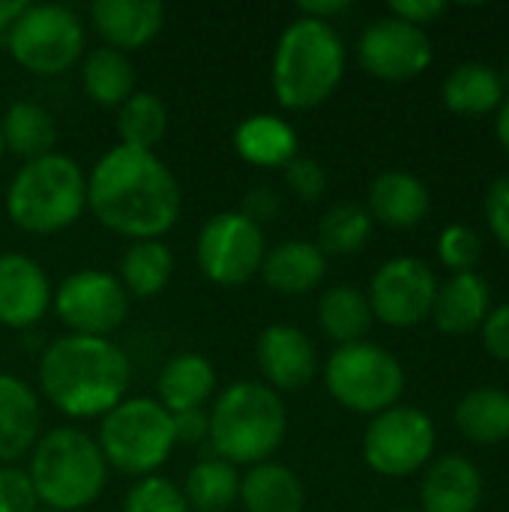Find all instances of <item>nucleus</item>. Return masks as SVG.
Listing matches in <instances>:
<instances>
[{
    "mask_svg": "<svg viewBox=\"0 0 509 512\" xmlns=\"http://www.w3.org/2000/svg\"><path fill=\"white\" fill-rule=\"evenodd\" d=\"M174 276V252L165 240H135L120 255L117 279L129 297H156Z\"/></svg>",
    "mask_w": 509,
    "mask_h": 512,
    "instance_id": "obj_28",
    "label": "nucleus"
},
{
    "mask_svg": "<svg viewBox=\"0 0 509 512\" xmlns=\"http://www.w3.org/2000/svg\"><path fill=\"white\" fill-rule=\"evenodd\" d=\"M51 279L42 264L24 252H0V324L30 330L51 312Z\"/></svg>",
    "mask_w": 509,
    "mask_h": 512,
    "instance_id": "obj_15",
    "label": "nucleus"
},
{
    "mask_svg": "<svg viewBox=\"0 0 509 512\" xmlns=\"http://www.w3.org/2000/svg\"><path fill=\"white\" fill-rule=\"evenodd\" d=\"M444 12H447L444 0H393L390 3V15H396L408 24H417V27L435 21Z\"/></svg>",
    "mask_w": 509,
    "mask_h": 512,
    "instance_id": "obj_43",
    "label": "nucleus"
},
{
    "mask_svg": "<svg viewBox=\"0 0 509 512\" xmlns=\"http://www.w3.org/2000/svg\"><path fill=\"white\" fill-rule=\"evenodd\" d=\"M264 255V228L246 219L240 210H222L210 216L195 243V261L204 279L219 288H240L258 276Z\"/></svg>",
    "mask_w": 509,
    "mask_h": 512,
    "instance_id": "obj_10",
    "label": "nucleus"
},
{
    "mask_svg": "<svg viewBox=\"0 0 509 512\" xmlns=\"http://www.w3.org/2000/svg\"><path fill=\"white\" fill-rule=\"evenodd\" d=\"M429 213V189L408 171H387L369 186V216L387 228H414Z\"/></svg>",
    "mask_w": 509,
    "mask_h": 512,
    "instance_id": "obj_24",
    "label": "nucleus"
},
{
    "mask_svg": "<svg viewBox=\"0 0 509 512\" xmlns=\"http://www.w3.org/2000/svg\"><path fill=\"white\" fill-rule=\"evenodd\" d=\"M240 504L246 512H303L306 489L288 465L270 459L240 477Z\"/></svg>",
    "mask_w": 509,
    "mask_h": 512,
    "instance_id": "obj_25",
    "label": "nucleus"
},
{
    "mask_svg": "<svg viewBox=\"0 0 509 512\" xmlns=\"http://www.w3.org/2000/svg\"><path fill=\"white\" fill-rule=\"evenodd\" d=\"M348 9H351V0H303L300 3V15L315 18V21H327V24Z\"/></svg>",
    "mask_w": 509,
    "mask_h": 512,
    "instance_id": "obj_44",
    "label": "nucleus"
},
{
    "mask_svg": "<svg viewBox=\"0 0 509 512\" xmlns=\"http://www.w3.org/2000/svg\"><path fill=\"white\" fill-rule=\"evenodd\" d=\"M132 366L114 339L57 336L39 357L42 396L72 420H102L126 399Z\"/></svg>",
    "mask_w": 509,
    "mask_h": 512,
    "instance_id": "obj_2",
    "label": "nucleus"
},
{
    "mask_svg": "<svg viewBox=\"0 0 509 512\" xmlns=\"http://www.w3.org/2000/svg\"><path fill=\"white\" fill-rule=\"evenodd\" d=\"M258 273L270 291L285 297H303L324 282L327 255L309 240H282L267 249Z\"/></svg>",
    "mask_w": 509,
    "mask_h": 512,
    "instance_id": "obj_19",
    "label": "nucleus"
},
{
    "mask_svg": "<svg viewBox=\"0 0 509 512\" xmlns=\"http://www.w3.org/2000/svg\"><path fill=\"white\" fill-rule=\"evenodd\" d=\"M42 435V405L36 390L18 375L0 372V465L30 456Z\"/></svg>",
    "mask_w": 509,
    "mask_h": 512,
    "instance_id": "obj_18",
    "label": "nucleus"
},
{
    "mask_svg": "<svg viewBox=\"0 0 509 512\" xmlns=\"http://www.w3.org/2000/svg\"><path fill=\"white\" fill-rule=\"evenodd\" d=\"M3 39L9 57L33 75H63L84 54V24L63 3H27Z\"/></svg>",
    "mask_w": 509,
    "mask_h": 512,
    "instance_id": "obj_9",
    "label": "nucleus"
},
{
    "mask_svg": "<svg viewBox=\"0 0 509 512\" xmlns=\"http://www.w3.org/2000/svg\"><path fill=\"white\" fill-rule=\"evenodd\" d=\"M324 384L330 396L354 414H381L393 408L405 390V372L399 360L372 342L339 345L327 366Z\"/></svg>",
    "mask_w": 509,
    "mask_h": 512,
    "instance_id": "obj_8",
    "label": "nucleus"
},
{
    "mask_svg": "<svg viewBox=\"0 0 509 512\" xmlns=\"http://www.w3.org/2000/svg\"><path fill=\"white\" fill-rule=\"evenodd\" d=\"M27 9L24 0H0V39L9 33V27L15 24V18Z\"/></svg>",
    "mask_w": 509,
    "mask_h": 512,
    "instance_id": "obj_45",
    "label": "nucleus"
},
{
    "mask_svg": "<svg viewBox=\"0 0 509 512\" xmlns=\"http://www.w3.org/2000/svg\"><path fill=\"white\" fill-rule=\"evenodd\" d=\"M87 207L111 234L162 240L180 219L183 192L156 153L114 144L87 174Z\"/></svg>",
    "mask_w": 509,
    "mask_h": 512,
    "instance_id": "obj_1",
    "label": "nucleus"
},
{
    "mask_svg": "<svg viewBox=\"0 0 509 512\" xmlns=\"http://www.w3.org/2000/svg\"><path fill=\"white\" fill-rule=\"evenodd\" d=\"M438 255H441V261L450 270H456V273H474V264L483 255V243H480L477 231H471L465 225H450V228L441 231Z\"/></svg>",
    "mask_w": 509,
    "mask_h": 512,
    "instance_id": "obj_36",
    "label": "nucleus"
},
{
    "mask_svg": "<svg viewBox=\"0 0 509 512\" xmlns=\"http://www.w3.org/2000/svg\"><path fill=\"white\" fill-rule=\"evenodd\" d=\"M483 345L495 360L509 363V303L489 312V318L483 321Z\"/></svg>",
    "mask_w": 509,
    "mask_h": 512,
    "instance_id": "obj_40",
    "label": "nucleus"
},
{
    "mask_svg": "<svg viewBox=\"0 0 509 512\" xmlns=\"http://www.w3.org/2000/svg\"><path fill=\"white\" fill-rule=\"evenodd\" d=\"M504 102L501 75L486 63H462L444 81V105L456 114H489Z\"/></svg>",
    "mask_w": 509,
    "mask_h": 512,
    "instance_id": "obj_31",
    "label": "nucleus"
},
{
    "mask_svg": "<svg viewBox=\"0 0 509 512\" xmlns=\"http://www.w3.org/2000/svg\"><path fill=\"white\" fill-rule=\"evenodd\" d=\"M438 279L420 258H390L378 267L369 285L372 315L390 327H414L432 315Z\"/></svg>",
    "mask_w": 509,
    "mask_h": 512,
    "instance_id": "obj_13",
    "label": "nucleus"
},
{
    "mask_svg": "<svg viewBox=\"0 0 509 512\" xmlns=\"http://www.w3.org/2000/svg\"><path fill=\"white\" fill-rule=\"evenodd\" d=\"M96 444L108 468L126 477L156 474L174 450L171 414L150 396H126L99 420Z\"/></svg>",
    "mask_w": 509,
    "mask_h": 512,
    "instance_id": "obj_7",
    "label": "nucleus"
},
{
    "mask_svg": "<svg viewBox=\"0 0 509 512\" xmlns=\"http://www.w3.org/2000/svg\"><path fill=\"white\" fill-rule=\"evenodd\" d=\"M420 501L426 512H477L483 477L465 456H441L423 477Z\"/></svg>",
    "mask_w": 509,
    "mask_h": 512,
    "instance_id": "obj_20",
    "label": "nucleus"
},
{
    "mask_svg": "<svg viewBox=\"0 0 509 512\" xmlns=\"http://www.w3.org/2000/svg\"><path fill=\"white\" fill-rule=\"evenodd\" d=\"M396 512H411V510H396Z\"/></svg>",
    "mask_w": 509,
    "mask_h": 512,
    "instance_id": "obj_48",
    "label": "nucleus"
},
{
    "mask_svg": "<svg viewBox=\"0 0 509 512\" xmlns=\"http://www.w3.org/2000/svg\"><path fill=\"white\" fill-rule=\"evenodd\" d=\"M24 471L36 489L39 507L54 512L87 510L108 483V465L96 438L75 426L42 432Z\"/></svg>",
    "mask_w": 509,
    "mask_h": 512,
    "instance_id": "obj_5",
    "label": "nucleus"
},
{
    "mask_svg": "<svg viewBox=\"0 0 509 512\" xmlns=\"http://www.w3.org/2000/svg\"><path fill=\"white\" fill-rule=\"evenodd\" d=\"M435 450V426L429 414L411 405H393L369 423L363 435V459L381 477L417 474Z\"/></svg>",
    "mask_w": 509,
    "mask_h": 512,
    "instance_id": "obj_12",
    "label": "nucleus"
},
{
    "mask_svg": "<svg viewBox=\"0 0 509 512\" xmlns=\"http://www.w3.org/2000/svg\"><path fill=\"white\" fill-rule=\"evenodd\" d=\"M372 216L360 204H336L318 222V249L324 255H354L369 243Z\"/></svg>",
    "mask_w": 509,
    "mask_h": 512,
    "instance_id": "obj_34",
    "label": "nucleus"
},
{
    "mask_svg": "<svg viewBox=\"0 0 509 512\" xmlns=\"http://www.w3.org/2000/svg\"><path fill=\"white\" fill-rule=\"evenodd\" d=\"M210 414V447L216 459L240 465H261L285 444L288 408L276 390L264 381H234L228 384Z\"/></svg>",
    "mask_w": 509,
    "mask_h": 512,
    "instance_id": "obj_4",
    "label": "nucleus"
},
{
    "mask_svg": "<svg viewBox=\"0 0 509 512\" xmlns=\"http://www.w3.org/2000/svg\"><path fill=\"white\" fill-rule=\"evenodd\" d=\"M183 498L192 512H228L240 504V471L216 456L198 459L186 471Z\"/></svg>",
    "mask_w": 509,
    "mask_h": 512,
    "instance_id": "obj_29",
    "label": "nucleus"
},
{
    "mask_svg": "<svg viewBox=\"0 0 509 512\" xmlns=\"http://www.w3.org/2000/svg\"><path fill=\"white\" fill-rule=\"evenodd\" d=\"M498 138H501L504 150L509 153V96L504 99V105H501V114H498Z\"/></svg>",
    "mask_w": 509,
    "mask_h": 512,
    "instance_id": "obj_46",
    "label": "nucleus"
},
{
    "mask_svg": "<svg viewBox=\"0 0 509 512\" xmlns=\"http://www.w3.org/2000/svg\"><path fill=\"white\" fill-rule=\"evenodd\" d=\"M240 213L264 228L267 222H273L279 216V195L270 186H252L240 201Z\"/></svg>",
    "mask_w": 509,
    "mask_h": 512,
    "instance_id": "obj_41",
    "label": "nucleus"
},
{
    "mask_svg": "<svg viewBox=\"0 0 509 512\" xmlns=\"http://www.w3.org/2000/svg\"><path fill=\"white\" fill-rule=\"evenodd\" d=\"M213 390H216V369L198 351L174 354L171 360H165V366L159 369V378H156V393H159L156 402L168 414L204 408L207 399L213 396Z\"/></svg>",
    "mask_w": 509,
    "mask_h": 512,
    "instance_id": "obj_21",
    "label": "nucleus"
},
{
    "mask_svg": "<svg viewBox=\"0 0 509 512\" xmlns=\"http://www.w3.org/2000/svg\"><path fill=\"white\" fill-rule=\"evenodd\" d=\"M81 87L102 108H120L135 93V66L129 54L99 45L81 63Z\"/></svg>",
    "mask_w": 509,
    "mask_h": 512,
    "instance_id": "obj_27",
    "label": "nucleus"
},
{
    "mask_svg": "<svg viewBox=\"0 0 509 512\" xmlns=\"http://www.w3.org/2000/svg\"><path fill=\"white\" fill-rule=\"evenodd\" d=\"M357 60L372 78L408 81L432 63V39L423 27L387 15L363 30L357 42Z\"/></svg>",
    "mask_w": 509,
    "mask_h": 512,
    "instance_id": "obj_14",
    "label": "nucleus"
},
{
    "mask_svg": "<svg viewBox=\"0 0 509 512\" xmlns=\"http://www.w3.org/2000/svg\"><path fill=\"white\" fill-rule=\"evenodd\" d=\"M255 360L270 390H303L318 372L312 339L294 324H270L258 333Z\"/></svg>",
    "mask_w": 509,
    "mask_h": 512,
    "instance_id": "obj_16",
    "label": "nucleus"
},
{
    "mask_svg": "<svg viewBox=\"0 0 509 512\" xmlns=\"http://www.w3.org/2000/svg\"><path fill=\"white\" fill-rule=\"evenodd\" d=\"M3 207L24 234H60L87 210V174L72 156L54 150L15 171Z\"/></svg>",
    "mask_w": 509,
    "mask_h": 512,
    "instance_id": "obj_6",
    "label": "nucleus"
},
{
    "mask_svg": "<svg viewBox=\"0 0 509 512\" xmlns=\"http://www.w3.org/2000/svg\"><path fill=\"white\" fill-rule=\"evenodd\" d=\"M486 216L498 243L509 249V174L492 183L489 198H486Z\"/></svg>",
    "mask_w": 509,
    "mask_h": 512,
    "instance_id": "obj_39",
    "label": "nucleus"
},
{
    "mask_svg": "<svg viewBox=\"0 0 509 512\" xmlns=\"http://www.w3.org/2000/svg\"><path fill=\"white\" fill-rule=\"evenodd\" d=\"M462 435L474 444H501L509 438V393L474 390L456 408Z\"/></svg>",
    "mask_w": 509,
    "mask_h": 512,
    "instance_id": "obj_32",
    "label": "nucleus"
},
{
    "mask_svg": "<svg viewBox=\"0 0 509 512\" xmlns=\"http://www.w3.org/2000/svg\"><path fill=\"white\" fill-rule=\"evenodd\" d=\"M51 309L69 333L111 339L129 315V294L114 273L75 270L54 288Z\"/></svg>",
    "mask_w": 509,
    "mask_h": 512,
    "instance_id": "obj_11",
    "label": "nucleus"
},
{
    "mask_svg": "<svg viewBox=\"0 0 509 512\" xmlns=\"http://www.w3.org/2000/svg\"><path fill=\"white\" fill-rule=\"evenodd\" d=\"M3 153H6V147H3V132H0V162H3Z\"/></svg>",
    "mask_w": 509,
    "mask_h": 512,
    "instance_id": "obj_47",
    "label": "nucleus"
},
{
    "mask_svg": "<svg viewBox=\"0 0 509 512\" xmlns=\"http://www.w3.org/2000/svg\"><path fill=\"white\" fill-rule=\"evenodd\" d=\"M90 24L102 45L129 54L159 36L165 6L159 0H96L90 6Z\"/></svg>",
    "mask_w": 509,
    "mask_h": 512,
    "instance_id": "obj_17",
    "label": "nucleus"
},
{
    "mask_svg": "<svg viewBox=\"0 0 509 512\" xmlns=\"http://www.w3.org/2000/svg\"><path fill=\"white\" fill-rule=\"evenodd\" d=\"M39 512H54V510H39Z\"/></svg>",
    "mask_w": 509,
    "mask_h": 512,
    "instance_id": "obj_49",
    "label": "nucleus"
},
{
    "mask_svg": "<svg viewBox=\"0 0 509 512\" xmlns=\"http://www.w3.org/2000/svg\"><path fill=\"white\" fill-rule=\"evenodd\" d=\"M234 150L243 162L273 171L297 159V132L279 114H252L234 129Z\"/></svg>",
    "mask_w": 509,
    "mask_h": 512,
    "instance_id": "obj_23",
    "label": "nucleus"
},
{
    "mask_svg": "<svg viewBox=\"0 0 509 512\" xmlns=\"http://www.w3.org/2000/svg\"><path fill=\"white\" fill-rule=\"evenodd\" d=\"M0 512H39L36 489L18 465H0Z\"/></svg>",
    "mask_w": 509,
    "mask_h": 512,
    "instance_id": "obj_37",
    "label": "nucleus"
},
{
    "mask_svg": "<svg viewBox=\"0 0 509 512\" xmlns=\"http://www.w3.org/2000/svg\"><path fill=\"white\" fill-rule=\"evenodd\" d=\"M171 423H174V441L177 444H201L210 435V414L204 408L171 414Z\"/></svg>",
    "mask_w": 509,
    "mask_h": 512,
    "instance_id": "obj_42",
    "label": "nucleus"
},
{
    "mask_svg": "<svg viewBox=\"0 0 509 512\" xmlns=\"http://www.w3.org/2000/svg\"><path fill=\"white\" fill-rule=\"evenodd\" d=\"M285 183L300 201H318L327 189V171L318 159L297 156L294 162L285 165Z\"/></svg>",
    "mask_w": 509,
    "mask_h": 512,
    "instance_id": "obj_38",
    "label": "nucleus"
},
{
    "mask_svg": "<svg viewBox=\"0 0 509 512\" xmlns=\"http://www.w3.org/2000/svg\"><path fill=\"white\" fill-rule=\"evenodd\" d=\"M165 132H168V105L156 93L135 90L117 108V135H120V144L153 153V147L165 138Z\"/></svg>",
    "mask_w": 509,
    "mask_h": 512,
    "instance_id": "obj_33",
    "label": "nucleus"
},
{
    "mask_svg": "<svg viewBox=\"0 0 509 512\" xmlns=\"http://www.w3.org/2000/svg\"><path fill=\"white\" fill-rule=\"evenodd\" d=\"M0 132H3V147L24 162L54 153V144H57V123L51 111L27 99L12 102L3 111Z\"/></svg>",
    "mask_w": 509,
    "mask_h": 512,
    "instance_id": "obj_26",
    "label": "nucleus"
},
{
    "mask_svg": "<svg viewBox=\"0 0 509 512\" xmlns=\"http://www.w3.org/2000/svg\"><path fill=\"white\" fill-rule=\"evenodd\" d=\"M120 512H192L183 489L174 486L168 477L150 474L132 483V489L123 498V510Z\"/></svg>",
    "mask_w": 509,
    "mask_h": 512,
    "instance_id": "obj_35",
    "label": "nucleus"
},
{
    "mask_svg": "<svg viewBox=\"0 0 509 512\" xmlns=\"http://www.w3.org/2000/svg\"><path fill=\"white\" fill-rule=\"evenodd\" d=\"M492 312V294L483 276L477 273H456L444 285H438L432 318L441 333L465 336L477 330Z\"/></svg>",
    "mask_w": 509,
    "mask_h": 512,
    "instance_id": "obj_22",
    "label": "nucleus"
},
{
    "mask_svg": "<svg viewBox=\"0 0 509 512\" xmlns=\"http://www.w3.org/2000/svg\"><path fill=\"white\" fill-rule=\"evenodd\" d=\"M372 321L375 315H372L369 297L354 285H336L324 291L318 300V324L339 345L363 342Z\"/></svg>",
    "mask_w": 509,
    "mask_h": 512,
    "instance_id": "obj_30",
    "label": "nucleus"
},
{
    "mask_svg": "<svg viewBox=\"0 0 509 512\" xmlns=\"http://www.w3.org/2000/svg\"><path fill=\"white\" fill-rule=\"evenodd\" d=\"M345 75V42L327 21L294 18L273 51L270 84L273 96L288 111H309L324 105Z\"/></svg>",
    "mask_w": 509,
    "mask_h": 512,
    "instance_id": "obj_3",
    "label": "nucleus"
}]
</instances>
